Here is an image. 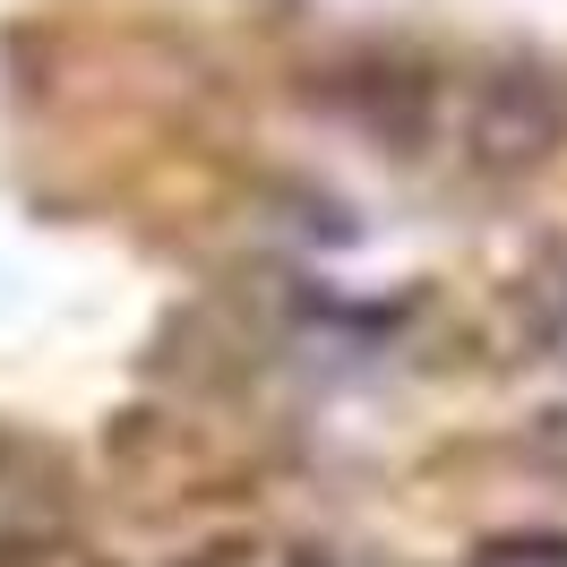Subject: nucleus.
I'll use <instances>...</instances> for the list:
<instances>
[{"instance_id":"obj_1","label":"nucleus","mask_w":567,"mask_h":567,"mask_svg":"<svg viewBox=\"0 0 567 567\" xmlns=\"http://www.w3.org/2000/svg\"><path fill=\"white\" fill-rule=\"evenodd\" d=\"M567 138V86L550 70H498L482 95H473V121H464V155L482 173H533L550 164Z\"/></svg>"},{"instance_id":"obj_2","label":"nucleus","mask_w":567,"mask_h":567,"mask_svg":"<svg viewBox=\"0 0 567 567\" xmlns=\"http://www.w3.org/2000/svg\"><path fill=\"white\" fill-rule=\"evenodd\" d=\"M473 567H567V533H491Z\"/></svg>"},{"instance_id":"obj_3","label":"nucleus","mask_w":567,"mask_h":567,"mask_svg":"<svg viewBox=\"0 0 567 567\" xmlns=\"http://www.w3.org/2000/svg\"><path fill=\"white\" fill-rule=\"evenodd\" d=\"M525 456L550 464V473H567V404H550V413H533V422H525Z\"/></svg>"},{"instance_id":"obj_4","label":"nucleus","mask_w":567,"mask_h":567,"mask_svg":"<svg viewBox=\"0 0 567 567\" xmlns=\"http://www.w3.org/2000/svg\"><path fill=\"white\" fill-rule=\"evenodd\" d=\"M542 344L567 361V267L550 276V292H542Z\"/></svg>"}]
</instances>
